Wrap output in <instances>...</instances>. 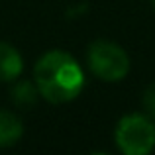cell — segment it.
I'll list each match as a JSON object with an SVG mask.
<instances>
[{
  "mask_svg": "<svg viewBox=\"0 0 155 155\" xmlns=\"http://www.w3.org/2000/svg\"><path fill=\"white\" fill-rule=\"evenodd\" d=\"M38 96H39V91H38V87H35V83H28V81L16 83L14 87H12V91H10L12 102L18 106V108H24V110L35 106Z\"/></svg>",
  "mask_w": 155,
  "mask_h": 155,
  "instance_id": "6",
  "label": "cell"
},
{
  "mask_svg": "<svg viewBox=\"0 0 155 155\" xmlns=\"http://www.w3.org/2000/svg\"><path fill=\"white\" fill-rule=\"evenodd\" d=\"M87 63L91 73L100 81L116 83L122 81L130 71V57L118 43L98 39L91 43L87 51Z\"/></svg>",
  "mask_w": 155,
  "mask_h": 155,
  "instance_id": "2",
  "label": "cell"
},
{
  "mask_svg": "<svg viewBox=\"0 0 155 155\" xmlns=\"http://www.w3.org/2000/svg\"><path fill=\"white\" fill-rule=\"evenodd\" d=\"M151 4H153V8H155V0H151Z\"/></svg>",
  "mask_w": 155,
  "mask_h": 155,
  "instance_id": "8",
  "label": "cell"
},
{
  "mask_svg": "<svg viewBox=\"0 0 155 155\" xmlns=\"http://www.w3.org/2000/svg\"><path fill=\"white\" fill-rule=\"evenodd\" d=\"M116 145L126 155H147L155 147V126L143 114H128L116 126Z\"/></svg>",
  "mask_w": 155,
  "mask_h": 155,
  "instance_id": "3",
  "label": "cell"
},
{
  "mask_svg": "<svg viewBox=\"0 0 155 155\" xmlns=\"http://www.w3.org/2000/svg\"><path fill=\"white\" fill-rule=\"evenodd\" d=\"M34 83L39 94L51 104L75 100L84 87V73L67 51L53 49L38 59L34 67Z\"/></svg>",
  "mask_w": 155,
  "mask_h": 155,
  "instance_id": "1",
  "label": "cell"
},
{
  "mask_svg": "<svg viewBox=\"0 0 155 155\" xmlns=\"http://www.w3.org/2000/svg\"><path fill=\"white\" fill-rule=\"evenodd\" d=\"M141 104H143L147 116H151L155 120V84H149L143 91V98H141Z\"/></svg>",
  "mask_w": 155,
  "mask_h": 155,
  "instance_id": "7",
  "label": "cell"
},
{
  "mask_svg": "<svg viewBox=\"0 0 155 155\" xmlns=\"http://www.w3.org/2000/svg\"><path fill=\"white\" fill-rule=\"evenodd\" d=\"M24 71L22 55L14 45L6 41H0V83L16 81Z\"/></svg>",
  "mask_w": 155,
  "mask_h": 155,
  "instance_id": "4",
  "label": "cell"
},
{
  "mask_svg": "<svg viewBox=\"0 0 155 155\" xmlns=\"http://www.w3.org/2000/svg\"><path fill=\"white\" fill-rule=\"evenodd\" d=\"M24 134V124L16 114L0 110V149L18 143Z\"/></svg>",
  "mask_w": 155,
  "mask_h": 155,
  "instance_id": "5",
  "label": "cell"
}]
</instances>
